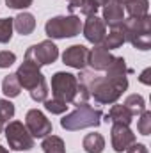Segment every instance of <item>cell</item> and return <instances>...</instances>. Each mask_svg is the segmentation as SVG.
<instances>
[{"instance_id":"obj_24","label":"cell","mask_w":151,"mask_h":153,"mask_svg":"<svg viewBox=\"0 0 151 153\" xmlns=\"http://www.w3.org/2000/svg\"><path fill=\"white\" fill-rule=\"evenodd\" d=\"M13 116H14V105L9 100H0V126L9 123V119H13Z\"/></svg>"},{"instance_id":"obj_12","label":"cell","mask_w":151,"mask_h":153,"mask_svg":"<svg viewBox=\"0 0 151 153\" xmlns=\"http://www.w3.org/2000/svg\"><path fill=\"white\" fill-rule=\"evenodd\" d=\"M112 61L114 55L101 45H94V48L89 50L87 64L93 68V71H107V68L112 64Z\"/></svg>"},{"instance_id":"obj_28","label":"cell","mask_w":151,"mask_h":153,"mask_svg":"<svg viewBox=\"0 0 151 153\" xmlns=\"http://www.w3.org/2000/svg\"><path fill=\"white\" fill-rule=\"evenodd\" d=\"M16 62V55L9 50H4L0 52V68H9Z\"/></svg>"},{"instance_id":"obj_6","label":"cell","mask_w":151,"mask_h":153,"mask_svg":"<svg viewBox=\"0 0 151 153\" xmlns=\"http://www.w3.org/2000/svg\"><path fill=\"white\" fill-rule=\"evenodd\" d=\"M76 91H78V80H76V76L73 73L57 71L52 76L53 98L62 100L64 103H73L76 100Z\"/></svg>"},{"instance_id":"obj_35","label":"cell","mask_w":151,"mask_h":153,"mask_svg":"<svg viewBox=\"0 0 151 153\" xmlns=\"http://www.w3.org/2000/svg\"><path fill=\"white\" fill-rule=\"evenodd\" d=\"M0 153H9V152H7L5 148H2V146H0Z\"/></svg>"},{"instance_id":"obj_5","label":"cell","mask_w":151,"mask_h":153,"mask_svg":"<svg viewBox=\"0 0 151 153\" xmlns=\"http://www.w3.org/2000/svg\"><path fill=\"white\" fill-rule=\"evenodd\" d=\"M82 20L70 14V16H55L50 18L44 25V32L50 39H64V38H75L82 32Z\"/></svg>"},{"instance_id":"obj_36","label":"cell","mask_w":151,"mask_h":153,"mask_svg":"<svg viewBox=\"0 0 151 153\" xmlns=\"http://www.w3.org/2000/svg\"><path fill=\"white\" fill-rule=\"evenodd\" d=\"M0 132H2V126H0Z\"/></svg>"},{"instance_id":"obj_27","label":"cell","mask_w":151,"mask_h":153,"mask_svg":"<svg viewBox=\"0 0 151 153\" xmlns=\"http://www.w3.org/2000/svg\"><path fill=\"white\" fill-rule=\"evenodd\" d=\"M98 5L94 4V2H91V0H82V4H80V7H78V11L84 14V16H94L96 13H98Z\"/></svg>"},{"instance_id":"obj_1","label":"cell","mask_w":151,"mask_h":153,"mask_svg":"<svg viewBox=\"0 0 151 153\" xmlns=\"http://www.w3.org/2000/svg\"><path fill=\"white\" fill-rule=\"evenodd\" d=\"M126 87H128L126 75H109V73L105 76L94 75L89 85V93L96 103L107 105V103H115L126 91Z\"/></svg>"},{"instance_id":"obj_7","label":"cell","mask_w":151,"mask_h":153,"mask_svg":"<svg viewBox=\"0 0 151 153\" xmlns=\"http://www.w3.org/2000/svg\"><path fill=\"white\" fill-rule=\"evenodd\" d=\"M5 139L9 143V148L16 152H29L34 148V137L21 121H9V125L5 126Z\"/></svg>"},{"instance_id":"obj_32","label":"cell","mask_w":151,"mask_h":153,"mask_svg":"<svg viewBox=\"0 0 151 153\" xmlns=\"http://www.w3.org/2000/svg\"><path fill=\"white\" fill-rule=\"evenodd\" d=\"M68 4H70V5H68V9H70V11L73 13V11H76V9L80 7L82 0H68Z\"/></svg>"},{"instance_id":"obj_21","label":"cell","mask_w":151,"mask_h":153,"mask_svg":"<svg viewBox=\"0 0 151 153\" xmlns=\"http://www.w3.org/2000/svg\"><path fill=\"white\" fill-rule=\"evenodd\" d=\"M124 9H126V13H128L130 18H141V16H146L148 14L150 2L148 0H133L128 5H124Z\"/></svg>"},{"instance_id":"obj_16","label":"cell","mask_w":151,"mask_h":153,"mask_svg":"<svg viewBox=\"0 0 151 153\" xmlns=\"http://www.w3.org/2000/svg\"><path fill=\"white\" fill-rule=\"evenodd\" d=\"M105 117H107V121L123 123V125H130L133 121V114L124 105H112V109L109 111V114L105 116Z\"/></svg>"},{"instance_id":"obj_4","label":"cell","mask_w":151,"mask_h":153,"mask_svg":"<svg viewBox=\"0 0 151 153\" xmlns=\"http://www.w3.org/2000/svg\"><path fill=\"white\" fill-rule=\"evenodd\" d=\"M124 39L132 43V46L146 52L151 48V16H141V18H128L121 25Z\"/></svg>"},{"instance_id":"obj_14","label":"cell","mask_w":151,"mask_h":153,"mask_svg":"<svg viewBox=\"0 0 151 153\" xmlns=\"http://www.w3.org/2000/svg\"><path fill=\"white\" fill-rule=\"evenodd\" d=\"M105 25H109L110 29L114 27H121L123 22H124V9L119 2L115 0H109L105 5H103V18Z\"/></svg>"},{"instance_id":"obj_25","label":"cell","mask_w":151,"mask_h":153,"mask_svg":"<svg viewBox=\"0 0 151 153\" xmlns=\"http://www.w3.org/2000/svg\"><path fill=\"white\" fill-rule=\"evenodd\" d=\"M43 103H44V109H46L48 112H52V114H62V112H66V109H68V103H64L62 100H57V98H53V100H44Z\"/></svg>"},{"instance_id":"obj_15","label":"cell","mask_w":151,"mask_h":153,"mask_svg":"<svg viewBox=\"0 0 151 153\" xmlns=\"http://www.w3.org/2000/svg\"><path fill=\"white\" fill-rule=\"evenodd\" d=\"M13 29H16V32L21 36H29L36 29V18L30 13H20L16 18H13Z\"/></svg>"},{"instance_id":"obj_23","label":"cell","mask_w":151,"mask_h":153,"mask_svg":"<svg viewBox=\"0 0 151 153\" xmlns=\"http://www.w3.org/2000/svg\"><path fill=\"white\" fill-rule=\"evenodd\" d=\"M13 38V18H0V43L5 45Z\"/></svg>"},{"instance_id":"obj_22","label":"cell","mask_w":151,"mask_h":153,"mask_svg":"<svg viewBox=\"0 0 151 153\" xmlns=\"http://www.w3.org/2000/svg\"><path fill=\"white\" fill-rule=\"evenodd\" d=\"M124 107L133 116H137V114H142L146 111V102H144V98L141 94H130L124 100Z\"/></svg>"},{"instance_id":"obj_33","label":"cell","mask_w":151,"mask_h":153,"mask_svg":"<svg viewBox=\"0 0 151 153\" xmlns=\"http://www.w3.org/2000/svg\"><path fill=\"white\" fill-rule=\"evenodd\" d=\"M91 2H94V4H96V5L100 7V5H105V4H107L109 0H91Z\"/></svg>"},{"instance_id":"obj_11","label":"cell","mask_w":151,"mask_h":153,"mask_svg":"<svg viewBox=\"0 0 151 153\" xmlns=\"http://www.w3.org/2000/svg\"><path fill=\"white\" fill-rule=\"evenodd\" d=\"M82 30H84V36L89 43L101 45V41L107 34V25H105V22L101 18H98L94 14V16H87L85 23L82 25Z\"/></svg>"},{"instance_id":"obj_3","label":"cell","mask_w":151,"mask_h":153,"mask_svg":"<svg viewBox=\"0 0 151 153\" xmlns=\"http://www.w3.org/2000/svg\"><path fill=\"white\" fill-rule=\"evenodd\" d=\"M76 109L73 112L66 114L61 119V126L64 130H70V132H76V130H82V128H91V126H98L101 123V111L93 105H89L87 102H82V103H75Z\"/></svg>"},{"instance_id":"obj_10","label":"cell","mask_w":151,"mask_h":153,"mask_svg":"<svg viewBox=\"0 0 151 153\" xmlns=\"http://www.w3.org/2000/svg\"><path fill=\"white\" fill-rule=\"evenodd\" d=\"M110 137H112V148L117 153L126 152L135 143V134L130 130V125H123V123H112Z\"/></svg>"},{"instance_id":"obj_31","label":"cell","mask_w":151,"mask_h":153,"mask_svg":"<svg viewBox=\"0 0 151 153\" xmlns=\"http://www.w3.org/2000/svg\"><path fill=\"white\" fill-rule=\"evenodd\" d=\"M150 75H151V68H146V70L142 71V75H141V78H139V80H141L142 84L150 85V84H151V78H150Z\"/></svg>"},{"instance_id":"obj_19","label":"cell","mask_w":151,"mask_h":153,"mask_svg":"<svg viewBox=\"0 0 151 153\" xmlns=\"http://www.w3.org/2000/svg\"><path fill=\"white\" fill-rule=\"evenodd\" d=\"M41 148H43L44 153H66L64 141L61 137H57V135H46Z\"/></svg>"},{"instance_id":"obj_2","label":"cell","mask_w":151,"mask_h":153,"mask_svg":"<svg viewBox=\"0 0 151 153\" xmlns=\"http://www.w3.org/2000/svg\"><path fill=\"white\" fill-rule=\"evenodd\" d=\"M14 75L18 78L20 85L25 87V89L30 93V98H32L34 102L39 103V102L48 100V85H46V80H44L43 73L39 71V68L36 64L25 61V62L18 68V71H16Z\"/></svg>"},{"instance_id":"obj_17","label":"cell","mask_w":151,"mask_h":153,"mask_svg":"<svg viewBox=\"0 0 151 153\" xmlns=\"http://www.w3.org/2000/svg\"><path fill=\"white\" fill-rule=\"evenodd\" d=\"M124 41H126V39H124L123 29H121V27H114L112 30H110V34H105V38H103V41H101V46L107 48V50L110 52V50H114V48L123 46Z\"/></svg>"},{"instance_id":"obj_34","label":"cell","mask_w":151,"mask_h":153,"mask_svg":"<svg viewBox=\"0 0 151 153\" xmlns=\"http://www.w3.org/2000/svg\"><path fill=\"white\" fill-rule=\"evenodd\" d=\"M115 2H119L121 5H128L130 2H133V0H115Z\"/></svg>"},{"instance_id":"obj_9","label":"cell","mask_w":151,"mask_h":153,"mask_svg":"<svg viewBox=\"0 0 151 153\" xmlns=\"http://www.w3.org/2000/svg\"><path fill=\"white\" fill-rule=\"evenodd\" d=\"M25 126H27V130L30 132L32 137H46V135L52 134V123L38 109H32V111L27 112Z\"/></svg>"},{"instance_id":"obj_13","label":"cell","mask_w":151,"mask_h":153,"mask_svg":"<svg viewBox=\"0 0 151 153\" xmlns=\"http://www.w3.org/2000/svg\"><path fill=\"white\" fill-rule=\"evenodd\" d=\"M87 57H89V50L84 45H73L66 48V52L62 53V62L75 70H84L87 66Z\"/></svg>"},{"instance_id":"obj_30","label":"cell","mask_w":151,"mask_h":153,"mask_svg":"<svg viewBox=\"0 0 151 153\" xmlns=\"http://www.w3.org/2000/svg\"><path fill=\"white\" fill-rule=\"evenodd\" d=\"M126 153H148V148H146L144 144H137V143H133V144L126 150Z\"/></svg>"},{"instance_id":"obj_18","label":"cell","mask_w":151,"mask_h":153,"mask_svg":"<svg viewBox=\"0 0 151 153\" xmlns=\"http://www.w3.org/2000/svg\"><path fill=\"white\" fill-rule=\"evenodd\" d=\"M82 146L87 153H101L105 148V139L101 134H87L84 137Z\"/></svg>"},{"instance_id":"obj_20","label":"cell","mask_w":151,"mask_h":153,"mask_svg":"<svg viewBox=\"0 0 151 153\" xmlns=\"http://www.w3.org/2000/svg\"><path fill=\"white\" fill-rule=\"evenodd\" d=\"M2 91H4V94H5L7 98H16V96L20 94L21 85H20V82H18V78H16L14 73H11V75H7L4 78V82H2Z\"/></svg>"},{"instance_id":"obj_8","label":"cell","mask_w":151,"mask_h":153,"mask_svg":"<svg viewBox=\"0 0 151 153\" xmlns=\"http://www.w3.org/2000/svg\"><path fill=\"white\" fill-rule=\"evenodd\" d=\"M57 57H59V48L55 46V43L52 39H44L38 45H32L25 52V61L36 64L38 68L55 62Z\"/></svg>"},{"instance_id":"obj_29","label":"cell","mask_w":151,"mask_h":153,"mask_svg":"<svg viewBox=\"0 0 151 153\" xmlns=\"http://www.w3.org/2000/svg\"><path fill=\"white\" fill-rule=\"evenodd\" d=\"M5 4L11 9H27L32 5V0H5Z\"/></svg>"},{"instance_id":"obj_26","label":"cell","mask_w":151,"mask_h":153,"mask_svg":"<svg viewBox=\"0 0 151 153\" xmlns=\"http://www.w3.org/2000/svg\"><path fill=\"white\" fill-rule=\"evenodd\" d=\"M137 130L142 135H150L151 134V112L150 111H144L141 114V119L137 121Z\"/></svg>"}]
</instances>
